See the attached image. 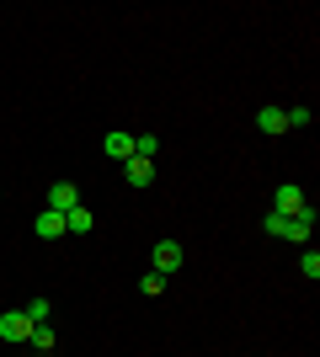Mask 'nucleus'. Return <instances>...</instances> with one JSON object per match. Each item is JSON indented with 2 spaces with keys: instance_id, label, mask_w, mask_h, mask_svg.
<instances>
[{
  "instance_id": "1",
  "label": "nucleus",
  "mask_w": 320,
  "mask_h": 357,
  "mask_svg": "<svg viewBox=\"0 0 320 357\" xmlns=\"http://www.w3.org/2000/svg\"><path fill=\"white\" fill-rule=\"evenodd\" d=\"M267 229L273 235H283V240H310V229H315V208H305V213H267Z\"/></svg>"
},
{
  "instance_id": "2",
  "label": "nucleus",
  "mask_w": 320,
  "mask_h": 357,
  "mask_svg": "<svg viewBox=\"0 0 320 357\" xmlns=\"http://www.w3.org/2000/svg\"><path fill=\"white\" fill-rule=\"evenodd\" d=\"M27 336H32V320H27V310L0 314V342H27Z\"/></svg>"
},
{
  "instance_id": "3",
  "label": "nucleus",
  "mask_w": 320,
  "mask_h": 357,
  "mask_svg": "<svg viewBox=\"0 0 320 357\" xmlns=\"http://www.w3.org/2000/svg\"><path fill=\"white\" fill-rule=\"evenodd\" d=\"M310 208V197H305V187H277V197H273V213H305Z\"/></svg>"
},
{
  "instance_id": "4",
  "label": "nucleus",
  "mask_w": 320,
  "mask_h": 357,
  "mask_svg": "<svg viewBox=\"0 0 320 357\" xmlns=\"http://www.w3.org/2000/svg\"><path fill=\"white\" fill-rule=\"evenodd\" d=\"M176 267H182V240H160V245H155V272L166 278V272H176Z\"/></svg>"
},
{
  "instance_id": "5",
  "label": "nucleus",
  "mask_w": 320,
  "mask_h": 357,
  "mask_svg": "<svg viewBox=\"0 0 320 357\" xmlns=\"http://www.w3.org/2000/svg\"><path fill=\"white\" fill-rule=\"evenodd\" d=\"M75 203H80L75 181H54V187H48V208H54V213H70Z\"/></svg>"
},
{
  "instance_id": "6",
  "label": "nucleus",
  "mask_w": 320,
  "mask_h": 357,
  "mask_svg": "<svg viewBox=\"0 0 320 357\" xmlns=\"http://www.w3.org/2000/svg\"><path fill=\"white\" fill-rule=\"evenodd\" d=\"M123 176H128V187H150V181H155V165L134 155V160H123Z\"/></svg>"
},
{
  "instance_id": "7",
  "label": "nucleus",
  "mask_w": 320,
  "mask_h": 357,
  "mask_svg": "<svg viewBox=\"0 0 320 357\" xmlns=\"http://www.w3.org/2000/svg\"><path fill=\"white\" fill-rule=\"evenodd\" d=\"M32 229H38V235H43V240H59V235H64V213L43 208V213H38V224H32Z\"/></svg>"
},
{
  "instance_id": "8",
  "label": "nucleus",
  "mask_w": 320,
  "mask_h": 357,
  "mask_svg": "<svg viewBox=\"0 0 320 357\" xmlns=\"http://www.w3.org/2000/svg\"><path fill=\"white\" fill-rule=\"evenodd\" d=\"M257 128H261L267 139L283 134V128H289V123H283V107H261V112H257Z\"/></svg>"
},
{
  "instance_id": "9",
  "label": "nucleus",
  "mask_w": 320,
  "mask_h": 357,
  "mask_svg": "<svg viewBox=\"0 0 320 357\" xmlns=\"http://www.w3.org/2000/svg\"><path fill=\"white\" fill-rule=\"evenodd\" d=\"M107 155L112 160H134V134H107Z\"/></svg>"
},
{
  "instance_id": "10",
  "label": "nucleus",
  "mask_w": 320,
  "mask_h": 357,
  "mask_svg": "<svg viewBox=\"0 0 320 357\" xmlns=\"http://www.w3.org/2000/svg\"><path fill=\"white\" fill-rule=\"evenodd\" d=\"M80 229H91V208H80V203H75V208L64 213V235H80Z\"/></svg>"
},
{
  "instance_id": "11",
  "label": "nucleus",
  "mask_w": 320,
  "mask_h": 357,
  "mask_svg": "<svg viewBox=\"0 0 320 357\" xmlns=\"http://www.w3.org/2000/svg\"><path fill=\"white\" fill-rule=\"evenodd\" d=\"M27 320H32V326H48V320H54V304H48V298H32V304H27Z\"/></svg>"
},
{
  "instance_id": "12",
  "label": "nucleus",
  "mask_w": 320,
  "mask_h": 357,
  "mask_svg": "<svg viewBox=\"0 0 320 357\" xmlns=\"http://www.w3.org/2000/svg\"><path fill=\"white\" fill-rule=\"evenodd\" d=\"M32 347H38V352H54V331L48 326H32V336H27Z\"/></svg>"
},
{
  "instance_id": "13",
  "label": "nucleus",
  "mask_w": 320,
  "mask_h": 357,
  "mask_svg": "<svg viewBox=\"0 0 320 357\" xmlns=\"http://www.w3.org/2000/svg\"><path fill=\"white\" fill-rule=\"evenodd\" d=\"M155 149H160V139H155V134H139L134 139V155H139V160H150Z\"/></svg>"
},
{
  "instance_id": "14",
  "label": "nucleus",
  "mask_w": 320,
  "mask_h": 357,
  "mask_svg": "<svg viewBox=\"0 0 320 357\" xmlns=\"http://www.w3.org/2000/svg\"><path fill=\"white\" fill-rule=\"evenodd\" d=\"M299 272H305L310 283H315V278H320V251H305V261H299Z\"/></svg>"
},
{
  "instance_id": "15",
  "label": "nucleus",
  "mask_w": 320,
  "mask_h": 357,
  "mask_svg": "<svg viewBox=\"0 0 320 357\" xmlns=\"http://www.w3.org/2000/svg\"><path fill=\"white\" fill-rule=\"evenodd\" d=\"M139 288H144V294H160V288H166V278H160V272H144V283H139Z\"/></svg>"
},
{
  "instance_id": "16",
  "label": "nucleus",
  "mask_w": 320,
  "mask_h": 357,
  "mask_svg": "<svg viewBox=\"0 0 320 357\" xmlns=\"http://www.w3.org/2000/svg\"><path fill=\"white\" fill-rule=\"evenodd\" d=\"M0 197H6V192H0Z\"/></svg>"
}]
</instances>
